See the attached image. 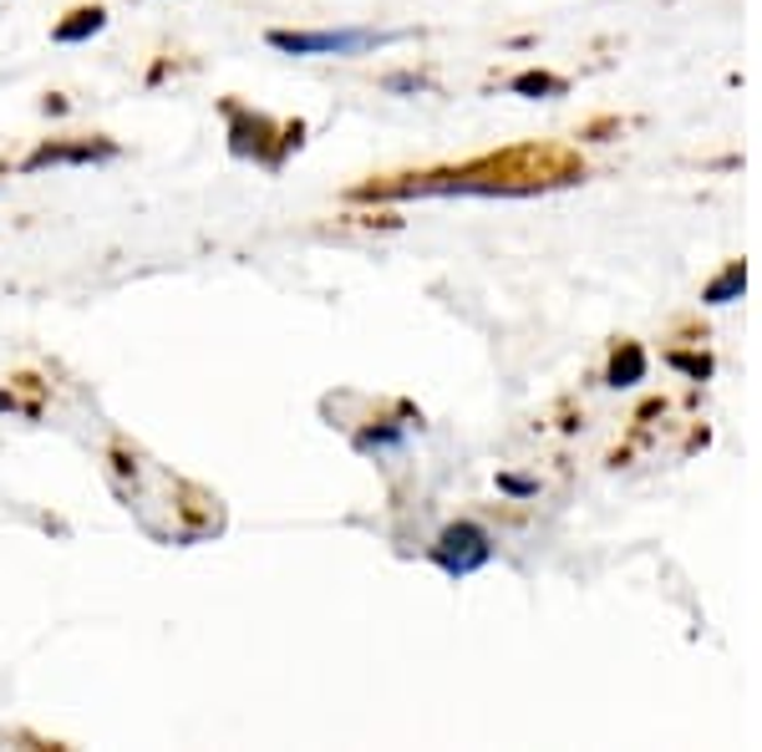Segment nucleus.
I'll return each mask as SVG.
<instances>
[{
    "mask_svg": "<svg viewBox=\"0 0 762 752\" xmlns=\"http://www.w3.org/2000/svg\"><path fill=\"white\" fill-rule=\"evenodd\" d=\"M264 138H270V122L264 118H235V153L239 158H264Z\"/></svg>",
    "mask_w": 762,
    "mask_h": 752,
    "instance_id": "nucleus-3",
    "label": "nucleus"
},
{
    "mask_svg": "<svg viewBox=\"0 0 762 752\" xmlns=\"http://www.w3.org/2000/svg\"><path fill=\"white\" fill-rule=\"evenodd\" d=\"M377 41H386V36H377V31H270V46L290 51V57H356Z\"/></svg>",
    "mask_w": 762,
    "mask_h": 752,
    "instance_id": "nucleus-1",
    "label": "nucleus"
},
{
    "mask_svg": "<svg viewBox=\"0 0 762 752\" xmlns=\"http://www.w3.org/2000/svg\"><path fill=\"white\" fill-rule=\"evenodd\" d=\"M112 148H92V143H76V148H41L26 168H46V163H92V158H107Z\"/></svg>",
    "mask_w": 762,
    "mask_h": 752,
    "instance_id": "nucleus-4",
    "label": "nucleus"
},
{
    "mask_svg": "<svg viewBox=\"0 0 762 752\" xmlns=\"http://www.w3.org/2000/svg\"><path fill=\"white\" fill-rule=\"evenodd\" d=\"M103 26H107L103 11H76L72 21H61L57 26V41H87V36H97Z\"/></svg>",
    "mask_w": 762,
    "mask_h": 752,
    "instance_id": "nucleus-5",
    "label": "nucleus"
},
{
    "mask_svg": "<svg viewBox=\"0 0 762 752\" xmlns=\"http://www.w3.org/2000/svg\"><path fill=\"white\" fill-rule=\"evenodd\" d=\"M432 554H438V564L448 570V575H473L478 564H488L493 549H488V534L478 529V524H453V529L438 539Z\"/></svg>",
    "mask_w": 762,
    "mask_h": 752,
    "instance_id": "nucleus-2",
    "label": "nucleus"
},
{
    "mask_svg": "<svg viewBox=\"0 0 762 752\" xmlns=\"http://www.w3.org/2000/svg\"><path fill=\"white\" fill-rule=\"evenodd\" d=\"M737 290H742V265H733V270H727V280H717V285H712V290H706V300H712V306H727V300H733Z\"/></svg>",
    "mask_w": 762,
    "mask_h": 752,
    "instance_id": "nucleus-7",
    "label": "nucleus"
},
{
    "mask_svg": "<svg viewBox=\"0 0 762 752\" xmlns=\"http://www.w3.org/2000/svg\"><path fill=\"white\" fill-rule=\"evenodd\" d=\"M513 92H559V82H555V76H519Z\"/></svg>",
    "mask_w": 762,
    "mask_h": 752,
    "instance_id": "nucleus-8",
    "label": "nucleus"
},
{
    "mask_svg": "<svg viewBox=\"0 0 762 752\" xmlns=\"http://www.w3.org/2000/svg\"><path fill=\"white\" fill-rule=\"evenodd\" d=\"M645 377V356L641 346H626V351L616 356V367H610V386H635Z\"/></svg>",
    "mask_w": 762,
    "mask_h": 752,
    "instance_id": "nucleus-6",
    "label": "nucleus"
}]
</instances>
